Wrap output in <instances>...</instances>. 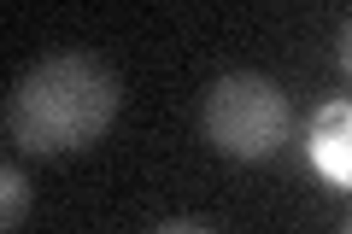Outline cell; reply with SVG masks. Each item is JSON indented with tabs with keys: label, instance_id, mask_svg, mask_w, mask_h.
Masks as SVG:
<instances>
[{
	"label": "cell",
	"instance_id": "8992f818",
	"mask_svg": "<svg viewBox=\"0 0 352 234\" xmlns=\"http://www.w3.org/2000/svg\"><path fill=\"white\" fill-rule=\"evenodd\" d=\"M335 234H352V222H340V229H335Z\"/></svg>",
	"mask_w": 352,
	"mask_h": 234
},
{
	"label": "cell",
	"instance_id": "6da1fadb",
	"mask_svg": "<svg viewBox=\"0 0 352 234\" xmlns=\"http://www.w3.org/2000/svg\"><path fill=\"white\" fill-rule=\"evenodd\" d=\"M124 88L112 65L94 53H47L36 59L6 94V135L30 159L82 152L118 124Z\"/></svg>",
	"mask_w": 352,
	"mask_h": 234
},
{
	"label": "cell",
	"instance_id": "7a4b0ae2",
	"mask_svg": "<svg viewBox=\"0 0 352 234\" xmlns=\"http://www.w3.org/2000/svg\"><path fill=\"white\" fill-rule=\"evenodd\" d=\"M200 129L223 159L258 164L282 147L288 135V94L264 71H229L206 88L200 100Z\"/></svg>",
	"mask_w": 352,
	"mask_h": 234
},
{
	"label": "cell",
	"instance_id": "3957f363",
	"mask_svg": "<svg viewBox=\"0 0 352 234\" xmlns=\"http://www.w3.org/2000/svg\"><path fill=\"white\" fill-rule=\"evenodd\" d=\"M311 164L329 176V187L352 182V100H329L311 117Z\"/></svg>",
	"mask_w": 352,
	"mask_h": 234
},
{
	"label": "cell",
	"instance_id": "277c9868",
	"mask_svg": "<svg viewBox=\"0 0 352 234\" xmlns=\"http://www.w3.org/2000/svg\"><path fill=\"white\" fill-rule=\"evenodd\" d=\"M30 205H36L30 176L18 170V164H0V234H18V229H24Z\"/></svg>",
	"mask_w": 352,
	"mask_h": 234
},
{
	"label": "cell",
	"instance_id": "5b68a950",
	"mask_svg": "<svg viewBox=\"0 0 352 234\" xmlns=\"http://www.w3.org/2000/svg\"><path fill=\"white\" fill-rule=\"evenodd\" d=\"M153 234H217V229L206 217H170V222H159Z\"/></svg>",
	"mask_w": 352,
	"mask_h": 234
}]
</instances>
